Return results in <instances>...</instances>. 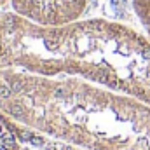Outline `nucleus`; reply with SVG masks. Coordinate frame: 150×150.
<instances>
[{
    "label": "nucleus",
    "instance_id": "nucleus-1",
    "mask_svg": "<svg viewBox=\"0 0 150 150\" xmlns=\"http://www.w3.org/2000/svg\"><path fill=\"white\" fill-rule=\"evenodd\" d=\"M23 67L38 75H82L150 105V37L103 18L67 26H37L0 12V68Z\"/></svg>",
    "mask_w": 150,
    "mask_h": 150
},
{
    "label": "nucleus",
    "instance_id": "nucleus-2",
    "mask_svg": "<svg viewBox=\"0 0 150 150\" xmlns=\"http://www.w3.org/2000/svg\"><path fill=\"white\" fill-rule=\"evenodd\" d=\"M0 107L16 120L94 150H150V108L45 75L0 68Z\"/></svg>",
    "mask_w": 150,
    "mask_h": 150
},
{
    "label": "nucleus",
    "instance_id": "nucleus-3",
    "mask_svg": "<svg viewBox=\"0 0 150 150\" xmlns=\"http://www.w3.org/2000/svg\"><path fill=\"white\" fill-rule=\"evenodd\" d=\"M89 0H11L12 12L44 28H59L82 19Z\"/></svg>",
    "mask_w": 150,
    "mask_h": 150
},
{
    "label": "nucleus",
    "instance_id": "nucleus-4",
    "mask_svg": "<svg viewBox=\"0 0 150 150\" xmlns=\"http://www.w3.org/2000/svg\"><path fill=\"white\" fill-rule=\"evenodd\" d=\"M7 4H11V0H0V9H2V7H5Z\"/></svg>",
    "mask_w": 150,
    "mask_h": 150
}]
</instances>
